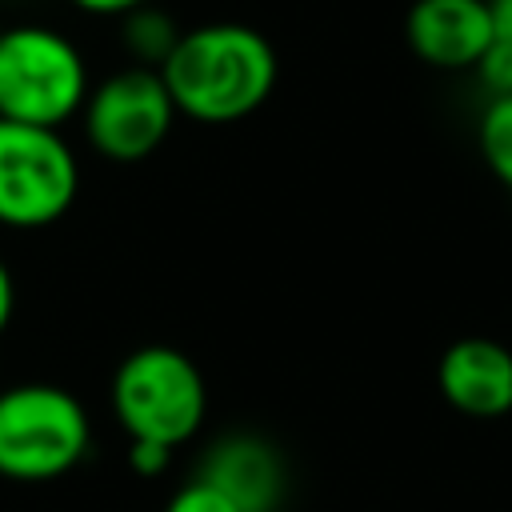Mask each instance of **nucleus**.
<instances>
[{
	"label": "nucleus",
	"instance_id": "f257e3e1",
	"mask_svg": "<svg viewBox=\"0 0 512 512\" xmlns=\"http://www.w3.org/2000/svg\"><path fill=\"white\" fill-rule=\"evenodd\" d=\"M276 52L264 32L212 20L180 32L176 48L160 64L180 116L200 124H236L252 116L276 88Z\"/></svg>",
	"mask_w": 512,
	"mask_h": 512
},
{
	"label": "nucleus",
	"instance_id": "f03ea898",
	"mask_svg": "<svg viewBox=\"0 0 512 512\" xmlns=\"http://www.w3.org/2000/svg\"><path fill=\"white\" fill-rule=\"evenodd\" d=\"M108 400L128 440H152L172 452L188 444L208 416V384L192 356L172 344L128 352L112 372Z\"/></svg>",
	"mask_w": 512,
	"mask_h": 512
},
{
	"label": "nucleus",
	"instance_id": "7ed1b4c3",
	"mask_svg": "<svg viewBox=\"0 0 512 512\" xmlns=\"http://www.w3.org/2000/svg\"><path fill=\"white\" fill-rule=\"evenodd\" d=\"M92 448L88 408L60 384L24 380L0 392V476L44 484L68 476Z\"/></svg>",
	"mask_w": 512,
	"mask_h": 512
},
{
	"label": "nucleus",
	"instance_id": "20e7f679",
	"mask_svg": "<svg viewBox=\"0 0 512 512\" xmlns=\"http://www.w3.org/2000/svg\"><path fill=\"white\" fill-rule=\"evenodd\" d=\"M88 64L80 48L44 24L0 32V120L60 128L88 100Z\"/></svg>",
	"mask_w": 512,
	"mask_h": 512
},
{
	"label": "nucleus",
	"instance_id": "39448f33",
	"mask_svg": "<svg viewBox=\"0 0 512 512\" xmlns=\"http://www.w3.org/2000/svg\"><path fill=\"white\" fill-rule=\"evenodd\" d=\"M80 192V160L60 128L0 120V224L36 232L56 224Z\"/></svg>",
	"mask_w": 512,
	"mask_h": 512
},
{
	"label": "nucleus",
	"instance_id": "423d86ee",
	"mask_svg": "<svg viewBox=\"0 0 512 512\" xmlns=\"http://www.w3.org/2000/svg\"><path fill=\"white\" fill-rule=\"evenodd\" d=\"M176 116L180 112L172 104L160 68H144V64H128L104 76L100 84H92L80 108L88 144L116 164H136L152 156L168 140Z\"/></svg>",
	"mask_w": 512,
	"mask_h": 512
},
{
	"label": "nucleus",
	"instance_id": "0eeeda50",
	"mask_svg": "<svg viewBox=\"0 0 512 512\" xmlns=\"http://www.w3.org/2000/svg\"><path fill=\"white\" fill-rule=\"evenodd\" d=\"M408 48L432 68H476L496 40L488 0H416L404 16Z\"/></svg>",
	"mask_w": 512,
	"mask_h": 512
},
{
	"label": "nucleus",
	"instance_id": "6e6552de",
	"mask_svg": "<svg viewBox=\"0 0 512 512\" xmlns=\"http://www.w3.org/2000/svg\"><path fill=\"white\" fill-rule=\"evenodd\" d=\"M440 396L476 420H496L512 412V348L488 336L452 340L436 364Z\"/></svg>",
	"mask_w": 512,
	"mask_h": 512
},
{
	"label": "nucleus",
	"instance_id": "1a4fd4ad",
	"mask_svg": "<svg viewBox=\"0 0 512 512\" xmlns=\"http://www.w3.org/2000/svg\"><path fill=\"white\" fill-rule=\"evenodd\" d=\"M196 476L228 492L240 504V512H276L284 500V460L256 432L220 436L204 452Z\"/></svg>",
	"mask_w": 512,
	"mask_h": 512
},
{
	"label": "nucleus",
	"instance_id": "9d476101",
	"mask_svg": "<svg viewBox=\"0 0 512 512\" xmlns=\"http://www.w3.org/2000/svg\"><path fill=\"white\" fill-rule=\"evenodd\" d=\"M120 20H124V28H120L124 48L144 68H160L168 60V52L176 48V40H180V28L160 8H152V4H140L128 16H120Z\"/></svg>",
	"mask_w": 512,
	"mask_h": 512
},
{
	"label": "nucleus",
	"instance_id": "9b49d317",
	"mask_svg": "<svg viewBox=\"0 0 512 512\" xmlns=\"http://www.w3.org/2000/svg\"><path fill=\"white\" fill-rule=\"evenodd\" d=\"M476 144L488 164V172L512 188V92L508 96H488L480 124H476Z\"/></svg>",
	"mask_w": 512,
	"mask_h": 512
},
{
	"label": "nucleus",
	"instance_id": "f8f14e48",
	"mask_svg": "<svg viewBox=\"0 0 512 512\" xmlns=\"http://www.w3.org/2000/svg\"><path fill=\"white\" fill-rule=\"evenodd\" d=\"M164 512H240V504H236L228 492H220L216 484L192 476V480H184V484L168 496Z\"/></svg>",
	"mask_w": 512,
	"mask_h": 512
},
{
	"label": "nucleus",
	"instance_id": "ddd939ff",
	"mask_svg": "<svg viewBox=\"0 0 512 512\" xmlns=\"http://www.w3.org/2000/svg\"><path fill=\"white\" fill-rule=\"evenodd\" d=\"M476 76L492 96H508L512 92V40L508 36H496L488 44V52L476 64Z\"/></svg>",
	"mask_w": 512,
	"mask_h": 512
},
{
	"label": "nucleus",
	"instance_id": "4468645a",
	"mask_svg": "<svg viewBox=\"0 0 512 512\" xmlns=\"http://www.w3.org/2000/svg\"><path fill=\"white\" fill-rule=\"evenodd\" d=\"M172 460V448L152 444V440H128V468L136 476H160Z\"/></svg>",
	"mask_w": 512,
	"mask_h": 512
},
{
	"label": "nucleus",
	"instance_id": "2eb2a0df",
	"mask_svg": "<svg viewBox=\"0 0 512 512\" xmlns=\"http://www.w3.org/2000/svg\"><path fill=\"white\" fill-rule=\"evenodd\" d=\"M68 4L88 12V16H128L132 8H140L148 0H68Z\"/></svg>",
	"mask_w": 512,
	"mask_h": 512
},
{
	"label": "nucleus",
	"instance_id": "dca6fc26",
	"mask_svg": "<svg viewBox=\"0 0 512 512\" xmlns=\"http://www.w3.org/2000/svg\"><path fill=\"white\" fill-rule=\"evenodd\" d=\"M12 312H16V280H12L8 264L0 260V336L12 324Z\"/></svg>",
	"mask_w": 512,
	"mask_h": 512
},
{
	"label": "nucleus",
	"instance_id": "f3484780",
	"mask_svg": "<svg viewBox=\"0 0 512 512\" xmlns=\"http://www.w3.org/2000/svg\"><path fill=\"white\" fill-rule=\"evenodd\" d=\"M492 4V20H496V36L512 40V0H488Z\"/></svg>",
	"mask_w": 512,
	"mask_h": 512
}]
</instances>
